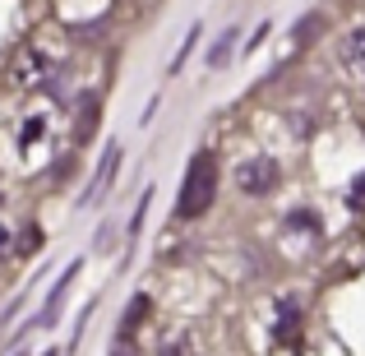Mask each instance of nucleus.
<instances>
[{
	"label": "nucleus",
	"instance_id": "1",
	"mask_svg": "<svg viewBox=\"0 0 365 356\" xmlns=\"http://www.w3.org/2000/svg\"><path fill=\"white\" fill-rule=\"evenodd\" d=\"M217 199V158L213 148H199L185 167V185H180V199H176V213L180 218H204Z\"/></svg>",
	"mask_w": 365,
	"mask_h": 356
},
{
	"label": "nucleus",
	"instance_id": "2",
	"mask_svg": "<svg viewBox=\"0 0 365 356\" xmlns=\"http://www.w3.org/2000/svg\"><path fill=\"white\" fill-rule=\"evenodd\" d=\"M236 185L245 190V195H273L277 190V162L273 158H264V153H259V158H245L241 167H236Z\"/></svg>",
	"mask_w": 365,
	"mask_h": 356
},
{
	"label": "nucleus",
	"instance_id": "3",
	"mask_svg": "<svg viewBox=\"0 0 365 356\" xmlns=\"http://www.w3.org/2000/svg\"><path fill=\"white\" fill-rule=\"evenodd\" d=\"M120 167V148L111 143L107 148V158H102V167H98V176H93V185H88V195H83V204H98L102 195H107V185H111V171Z\"/></svg>",
	"mask_w": 365,
	"mask_h": 356
},
{
	"label": "nucleus",
	"instance_id": "4",
	"mask_svg": "<svg viewBox=\"0 0 365 356\" xmlns=\"http://www.w3.org/2000/svg\"><path fill=\"white\" fill-rule=\"evenodd\" d=\"M338 56H342V65H347V70H365V28H351V33L342 37Z\"/></svg>",
	"mask_w": 365,
	"mask_h": 356
},
{
	"label": "nucleus",
	"instance_id": "5",
	"mask_svg": "<svg viewBox=\"0 0 365 356\" xmlns=\"http://www.w3.org/2000/svg\"><path fill=\"white\" fill-rule=\"evenodd\" d=\"M79 273V264H70L61 273V283H56V292H51V301H46V310H42V324H56V315H61V301H65V287H70V278Z\"/></svg>",
	"mask_w": 365,
	"mask_h": 356
},
{
	"label": "nucleus",
	"instance_id": "6",
	"mask_svg": "<svg viewBox=\"0 0 365 356\" xmlns=\"http://www.w3.org/2000/svg\"><path fill=\"white\" fill-rule=\"evenodd\" d=\"M143 315H148V296H134V301H130V310H125V320H120V333H134Z\"/></svg>",
	"mask_w": 365,
	"mask_h": 356
},
{
	"label": "nucleus",
	"instance_id": "7",
	"mask_svg": "<svg viewBox=\"0 0 365 356\" xmlns=\"http://www.w3.org/2000/svg\"><path fill=\"white\" fill-rule=\"evenodd\" d=\"M93 130H98V102L88 98V102H83V121H79V139H88Z\"/></svg>",
	"mask_w": 365,
	"mask_h": 356
},
{
	"label": "nucleus",
	"instance_id": "8",
	"mask_svg": "<svg viewBox=\"0 0 365 356\" xmlns=\"http://www.w3.org/2000/svg\"><path fill=\"white\" fill-rule=\"evenodd\" d=\"M319 28H324L319 14H305L301 24H296V37H301V42H314V33H319Z\"/></svg>",
	"mask_w": 365,
	"mask_h": 356
},
{
	"label": "nucleus",
	"instance_id": "9",
	"mask_svg": "<svg viewBox=\"0 0 365 356\" xmlns=\"http://www.w3.org/2000/svg\"><path fill=\"white\" fill-rule=\"evenodd\" d=\"M195 42H199V24H195V28L185 33V42H180V51H176V65H171V70H180V65H185V56L195 51Z\"/></svg>",
	"mask_w": 365,
	"mask_h": 356
},
{
	"label": "nucleus",
	"instance_id": "10",
	"mask_svg": "<svg viewBox=\"0 0 365 356\" xmlns=\"http://www.w3.org/2000/svg\"><path fill=\"white\" fill-rule=\"evenodd\" d=\"M232 37H236V33H227V42H217V46H213V56H208L213 65H222L227 56H232Z\"/></svg>",
	"mask_w": 365,
	"mask_h": 356
},
{
	"label": "nucleus",
	"instance_id": "11",
	"mask_svg": "<svg viewBox=\"0 0 365 356\" xmlns=\"http://www.w3.org/2000/svg\"><path fill=\"white\" fill-rule=\"evenodd\" d=\"M365 204V176L356 180V190H351V208H361Z\"/></svg>",
	"mask_w": 365,
	"mask_h": 356
}]
</instances>
